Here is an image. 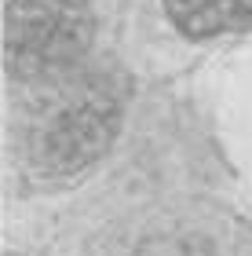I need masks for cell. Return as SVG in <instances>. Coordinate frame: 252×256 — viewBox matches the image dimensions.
<instances>
[{
	"instance_id": "obj_3",
	"label": "cell",
	"mask_w": 252,
	"mask_h": 256,
	"mask_svg": "<svg viewBox=\"0 0 252 256\" xmlns=\"http://www.w3.org/2000/svg\"><path fill=\"white\" fill-rule=\"evenodd\" d=\"M165 8L187 37H216L252 26V0H165Z\"/></svg>"
},
{
	"instance_id": "obj_1",
	"label": "cell",
	"mask_w": 252,
	"mask_h": 256,
	"mask_svg": "<svg viewBox=\"0 0 252 256\" xmlns=\"http://www.w3.org/2000/svg\"><path fill=\"white\" fill-rule=\"evenodd\" d=\"M95 15L88 0H7L4 66L22 80L62 77L84 59Z\"/></svg>"
},
{
	"instance_id": "obj_2",
	"label": "cell",
	"mask_w": 252,
	"mask_h": 256,
	"mask_svg": "<svg viewBox=\"0 0 252 256\" xmlns=\"http://www.w3.org/2000/svg\"><path fill=\"white\" fill-rule=\"evenodd\" d=\"M117 99L106 88L88 84L70 92L59 106H51L33 132V165L48 176L81 172L95 158L106 154V146L117 136Z\"/></svg>"
}]
</instances>
